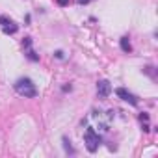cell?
Returning <instances> with one entry per match:
<instances>
[{
    "label": "cell",
    "instance_id": "12",
    "mask_svg": "<svg viewBox=\"0 0 158 158\" xmlns=\"http://www.w3.org/2000/svg\"><path fill=\"white\" fill-rule=\"evenodd\" d=\"M56 2H58V6H67L69 0H56Z\"/></svg>",
    "mask_w": 158,
    "mask_h": 158
},
{
    "label": "cell",
    "instance_id": "8",
    "mask_svg": "<svg viewBox=\"0 0 158 158\" xmlns=\"http://www.w3.org/2000/svg\"><path fill=\"white\" fill-rule=\"evenodd\" d=\"M26 58H28L30 61H39V56H37L32 48H26Z\"/></svg>",
    "mask_w": 158,
    "mask_h": 158
},
{
    "label": "cell",
    "instance_id": "5",
    "mask_svg": "<svg viewBox=\"0 0 158 158\" xmlns=\"http://www.w3.org/2000/svg\"><path fill=\"white\" fill-rule=\"evenodd\" d=\"M110 93H112L110 82H108V80H99V82H97V95H99L101 99H106V97H110Z\"/></svg>",
    "mask_w": 158,
    "mask_h": 158
},
{
    "label": "cell",
    "instance_id": "14",
    "mask_svg": "<svg viewBox=\"0 0 158 158\" xmlns=\"http://www.w3.org/2000/svg\"><path fill=\"white\" fill-rule=\"evenodd\" d=\"M91 2V0H78V4H80V6H86V4H89Z\"/></svg>",
    "mask_w": 158,
    "mask_h": 158
},
{
    "label": "cell",
    "instance_id": "7",
    "mask_svg": "<svg viewBox=\"0 0 158 158\" xmlns=\"http://www.w3.org/2000/svg\"><path fill=\"white\" fill-rule=\"evenodd\" d=\"M63 149H65V152L74 154V149H73V145H71V139H69V138H63Z\"/></svg>",
    "mask_w": 158,
    "mask_h": 158
},
{
    "label": "cell",
    "instance_id": "1",
    "mask_svg": "<svg viewBox=\"0 0 158 158\" xmlns=\"http://www.w3.org/2000/svg\"><path fill=\"white\" fill-rule=\"evenodd\" d=\"M15 91L26 99H34L37 97V88L35 84L30 80V78H19V80L15 82Z\"/></svg>",
    "mask_w": 158,
    "mask_h": 158
},
{
    "label": "cell",
    "instance_id": "9",
    "mask_svg": "<svg viewBox=\"0 0 158 158\" xmlns=\"http://www.w3.org/2000/svg\"><path fill=\"white\" fill-rule=\"evenodd\" d=\"M23 47H24V48H30V47H32V39H30V37H24Z\"/></svg>",
    "mask_w": 158,
    "mask_h": 158
},
{
    "label": "cell",
    "instance_id": "13",
    "mask_svg": "<svg viewBox=\"0 0 158 158\" xmlns=\"http://www.w3.org/2000/svg\"><path fill=\"white\" fill-rule=\"evenodd\" d=\"M151 130V127L147 125V121H143V132H149Z\"/></svg>",
    "mask_w": 158,
    "mask_h": 158
},
{
    "label": "cell",
    "instance_id": "10",
    "mask_svg": "<svg viewBox=\"0 0 158 158\" xmlns=\"http://www.w3.org/2000/svg\"><path fill=\"white\" fill-rule=\"evenodd\" d=\"M139 121H149V114H139Z\"/></svg>",
    "mask_w": 158,
    "mask_h": 158
},
{
    "label": "cell",
    "instance_id": "4",
    "mask_svg": "<svg viewBox=\"0 0 158 158\" xmlns=\"http://www.w3.org/2000/svg\"><path fill=\"white\" fill-rule=\"evenodd\" d=\"M0 26H2L4 34H15V32L19 30V28H17V24H15L10 17H6V15L0 17Z\"/></svg>",
    "mask_w": 158,
    "mask_h": 158
},
{
    "label": "cell",
    "instance_id": "6",
    "mask_svg": "<svg viewBox=\"0 0 158 158\" xmlns=\"http://www.w3.org/2000/svg\"><path fill=\"white\" fill-rule=\"evenodd\" d=\"M119 45H121V50L123 52H132V45H130V39H128V35H123L121 39H119Z\"/></svg>",
    "mask_w": 158,
    "mask_h": 158
},
{
    "label": "cell",
    "instance_id": "11",
    "mask_svg": "<svg viewBox=\"0 0 158 158\" xmlns=\"http://www.w3.org/2000/svg\"><path fill=\"white\" fill-rule=\"evenodd\" d=\"M54 56H56L58 60H63V52H61V50H56V52H54Z\"/></svg>",
    "mask_w": 158,
    "mask_h": 158
},
{
    "label": "cell",
    "instance_id": "2",
    "mask_svg": "<svg viewBox=\"0 0 158 158\" xmlns=\"http://www.w3.org/2000/svg\"><path fill=\"white\" fill-rule=\"evenodd\" d=\"M84 143H86V149H88L89 152H95V151L99 149V145L102 143L101 136L95 132V128H93V127H88V128H86V134H84Z\"/></svg>",
    "mask_w": 158,
    "mask_h": 158
},
{
    "label": "cell",
    "instance_id": "3",
    "mask_svg": "<svg viewBox=\"0 0 158 158\" xmlns=\"http://www.w3.org/2000/svg\"><path fill=\"white\" fill-rule=\"evenodd\" d=\"M115 95H117L119 99H123L125 102H128V104H132V106H138V97L132 95V93H128L125 88H117V89H115Z\"/></svg>",
    "mask_w": 158,
    "mask_h": 158
}]
</instances>
